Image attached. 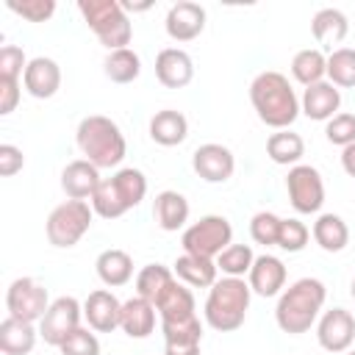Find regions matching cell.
Masks as SVG:
<instances>
[{
  "instance_id": "obj_35",
  "label": "cell",
  "mask_w": 355,
  "mask_h": 355,
  "mask_svg": "<svg viewBox=\"0 0 355 355\" xmlns=\"http://www.w3.org/2000/svg\"><path fill=\"white\" fill-rule=\"evenodd\" d=\"M327 80L341 89L355 86V50L352 47H336L327 55Z\"/></svg>"
},
{
  "instance_id": "obj_10",
  "label": "cell",
  "mask_w": 355,
  "mask_h": 355,
  "mask_svg": "<svg viewBox=\"0 0 355 355\" xmlns=\"http://www.w3.org/2000/svg\"><path fill=\"white\" fill-rule=\"evenodd\" d=\"M50 308L47 288L33 277H17L6 291V311L22 322H42Z\"/></svg>"
},
{
  "instance_id": "obj_15",
  "label": "cell",
  "mask_w": 355,
  "mask_h": 355,
  "mask_svg": "<svg viewBox=\"0 0 355 355\" xmlns=\"http://www.w3.org/2000/svg\"><path fill=\"white\" fill-rule=\"evenodd\" d=\"M155 78L166 89H183L194 78V61L186 50L180 47H164L155 55Z\"/></svg>"
},
{
  "instance_id": "obj_43",
  "label": "cell",
  "mask_w": 355,
  "mask_h": 355,
  "mask_svg": "<svg viewBox=\"0 0 355 355\" xmlns=\"http://www.w3.org/2000/svg\"><path fill=\"white\" fill-rule=\"evenodd\" d=\"M22 166H25L22 150L14 147V144H0V175H3V178H11V175H17Z\"/></svg>"
},
{
  "instance_id": "obj_30",
  "label": "cell",
  "mask_w": 355,
  "mask_h": 355,
  "mask_svg": "<svg viewBox=\"0 0 355 355\" xmlns=\"http://www.w3.org/2000/svg\"><path fill=\"white\" fill-rule=\"evenodd\" d=\"M311 233L324 252H341L349 244V227L338 214H319Z\"/></svg>"
},
{
  "instance_id": "obj_24",
  "label": "cell",
  "mask_w": 355,
  "mask_h": 355,
  "mask_svg": "<svg viewBox=\"0 0 355 355\" xmlns=\"http://www.w3.org/2000/svg\"><path fill=\"white\" fill-rule=\"evenodd\" d=\"M189 211H191V208H189V200H186L180 191L164 189V191L155 194L153 216H155V222H158L161 230H166V233L180 230V227L189 222Z\"/></svg>"
},
{
  "instance_id": "obj_31",
  "label": "cell",
  "mask_w": 355,
  "mask_h": 355,
  "mask_svg": "<svg viewBox=\"0 0 355 355\" xmlns=\"http://www.w3.org/2000/svg\"><path fill=\"white\" fill-rule=\"evenodd\" d=\"M266 155L280 164V166H297L300 158L305 155V141L300 133L294 130H275L269 139H266Z\"/></svg>"
},
{
  "instance_id": "obj_27",
  "label": "cell",
  "mask_w": 355,
  "mask_h": 355,
  "mask_svg": "<svg viewBox=\"0 0 355 355\" xmlns=\"http://www.w3.org/2000/svg\"><path fill=\"white\" fill-rule=\"evenodd\" d=\"M36 338H39V330L31 322H22V319H14V316H6L0 322V349H3V355H28L36 347Z\"/></svg>"
},
{
  "instance_id": "obj_45",
  "label": "cell",
  "mask_w": 355,
  "mask_h": 355,
  "mask_svg": "<svg viewBox=\"0 0 355 355\" xmlns=\"http://www.w3.org/2000/svg\"><path fill=\"white\" fill-rule=\"evenodd\" d=\"M341 166H344V172L349 178H355V141L341 150Z\"/></svg>"
},
{
  "instance_id": "obj_40",
  "label": "cell",
  "mask_w": 355,
  "mask_h": 355,
  "mask_svg": "<svg viewBox=\"0 0 355 355\" xmlns=\"http://www.w3.org/2000/svg\"><path fill=\"white\" fill-rule=\"evenodd\" d=\"M58 349H61V355H100V341L92 333V327H78L75 333H69L64 338V344Z\"/></svg>"
},
{
  "instance_id": "obj_17",
  "label": "cell",
  "mask_w": 355,
  "mask_h": 355,
  "mask_svg": "<svg viewBox=\"0 0 355 355\" xmlns=\"http://www.w3.org/2000/svg\"><path fill=\"white\" fill-rule=\"evenodd\" d=\"M83 316L89 322V327L94 333H111L119 327V316H122V302L108 291V288H97L86 297L83 302Z\"/></svg>"
},
{
  "instance_id": "obj_29",
  "label": "cell",
  "mask_w": 355,
  "mask_h": 355,
  "mask_svg": "<svg viewBox=\"0 0 355 355\" xmlns=\"http://www.w3.org/2000/svg\"><path fill=\"white\" fill-rule=\"evenodd\" d=\"M97 266V277L108 286V288H116V286H125L130 277H133V258L125 252V250H103L94 261Z\"/></svg>"
},
{
  "instance_id": "obj_33",
  "label": "cell",
  "mask_w": 355,
  "mask_h": 355,
  "mask_svg": "<svg viewBox=\"0 0 355 355\" xmlns=\"http://www.w3.org/2000/svg\"><path fill=\"white\" fill-rule=\"evenodd\" d=\"M291 75L302 86H313L327 78V55L319 47H305L291 58Z\"/></svg>"
},
{
  "instance_id": "obj_25",
  "label": "cell",
  "mask_w": 355,
  "mask_h": 355,
  "mask_svg": "<svg viewBox=\"0 0 355 355\" xmlns=\"http://www.w3.org/2000/svg\"><path fill=\"white\" fill-rule=\"evenodd\" d=\"M172 272L180 283L186 286H194V288H211L219 277V269H216V261L211 258H200V255H189L183 252L175 263H172Z\"/></svg>"
},
{
  "instance_id": "obj_47",
  "label": "cell",
  "mask_w": 355,
  "mask_h": 355,
  "mask_svg": "<svg viewBox=\"0 0 355 355\" xmlns=\"http://www.w3.org/2000/svg\"><path fill=\"white\" fill-rule=\"evenodd\" d=\"M344 355H355V349H347V352H344Z\"/></svg>"
},
{
  "instance_id": "obj_3",
  "label": "cell",
  "mask_w": 355,
  "mask_h": 355,
  "mask_svg": "<svg viewBox=\"0 0 355 355\" xmlns=\"http://www.w3.org/2000/svg\"><path fill=\"white\" fill-rule=\"evenodd\" d=\"M75 141H78V150L83 153V158L89 164H94L97 169L119 166L128 153L125 133L119 130V125L111 116H103V114L83 116L75 130Z\"/></svg>"
},
{
  "instance_id": "obj_12",
  "label": "cell",
  "mask_w": 355,
  "mask_h": 355,
  "mask_svg": "<svg viewBox=\"0 0 355 355\" xmlns=\"http://www.w3.org/2000/svg\"><path fill=\"white\" fill-rule=\"evenodd\" d=\"M316 341L327 352H347L355 341V316L347 308H330L319 316Z\"/></svg>"
},
{
  "instance_id": "obj_13",
  "label": "cell",
  "mask_w": 355,
  "mask_h": 355,
  "mask_svg": "<svg viewBox=\"0 0 355 355\" xmlns=\"http://www.w3.org/2000/svg\"><path fill=\"white\" fill-rule=\"evenodd\" d=\"M191 169L205 180V183H225L233 178L236 172V158L230 153V147L225 144H216V141H208V144H200L191 155Z\"/></svg>"
},
{
  "instance_id": "obj_16",
  "label": "cell",
  "mask_w": 355,
  "mask_h": 355,
  "mask_svg": "<svg viewBox=\"0 0 355 355\" xmlns=\"http://www.w3.org/2000/svg\"><path fill=\"white\" fill-rule=\"evenodd\" d=\"M341 108V92L338 86H333L330 80H319L313 86H305L302 100H300V111L313 119V122H327L338 114Z\"/></svg>"
},
{
  "instance_id": "obj_37",
  "label": "cell",
  "mask_w": 355,
  "mask_h": 355,
  "mask_svg": "<svg viewBox=\"0 0 355 355\" xmlns=\"http://www.w3.org/2000/svg\"><path fill=\"white\" fill-rule=\"evenodd\" d=\"M280 227H283V219L272 211H258L250 219V236L255 244H263V247H277Z\"/></svg>"
},
{
  "instance_id": "obj_32",
  "label": "cell",
  "mask_w": 355,
  "mask_h": 355,
  "mask_svg": "<svg viewBox=\"0 0 355 355\" xmlns=\"http://www.w3.org/2000/svg\"><path fill=\"white\" fill-rule=\"evenodd\" d=\"M103 72L111 83H133L141 75V58L136 50L122 47V50H111L103 61Z\"/></svg>"
},
{
  "instance_id": "obj_2",
  "label": "cell",
  "mask_w": 355,
  "mask_h": 355,
  "mask_svg": "<svg viewBox=\"0 0 355 355\" xmlns=\"http://www.w3.org/2000/svg\"><path fill=\"white\" fill-rule=\"evenodd\" d=\"M324 300H327V288L319 277H300L294 280L277 300V308H275V322L283 333L288 336H302L308 333L322 308H324Z\"/></svg>"
},
{
  "instance_id": "obj_21",
  "label": "cell",
  "mask_w": 355,
  "mask_h": 355,
  "mask_svg": "<svg viewBox=\"0 0 355 355\" xmlns=\"http://www.w3.org/2000/svg\"><path fill=\"white\" fill-rule=\"evenodd\" d=\"M100 169L94 164H89L86 158H78V161H69L64 169H61V189L69 200H92V194L97 191L100 186Z\"/></svg>"
},
{
  "instance_id": "obj_39",
  "label": "cell",
  "mask_w": 355,
  "mask_h": 355,
  "mask_svg": "<svg viewBox=\"0 0 355 355\" xmlns=\"http://www.w3.org/2000/svg\"><path fill=\"white\" fill-rule=\"evenodd\" d=\"M324 136H327V141L330 144H336V147H347V144H352L355 141V114H336L333 119H327V125H324Z\"/></svg>"
},
{
  "instance_id": "obj_18",
  "label": "cell",
  "mask_w": 355,
  "mask_h": 355,
  "mask_svg": "<svg viewBox=\"0 0 355 355\" xmlns=\"http://www.w3.org/2000/svg\"><path fill=\"white\" fill-rule=\"evenodd\" d=\"M22 83H25V92L31 97L47 100V97H53L61 89V67L53 58L36 55V58L28 61L25 75H22Z\"/></svg>"
},
{
  "instance_id": "obj_9",
  "label": "cell",
  "mask_w": 355,
  "mask_h": 355,
  "mask_svg": "<svg viewBox=\"0 0 355 355\" xmlns=\"http://www.w3.org/2000/svg\"><path fill=\"white\" fill-rule=\"evenodd\" d=\"M286 191L288 202L294 205L297 214H316L324 205V180L316 166L311 164H297L286 175Z\"/></svg>"
},
{
  "instance_id": "obj_28",
  "label": "cell",
  "mask_w": 355,
  "mask_h": 355,
  "mask_svg": "<svg viewBox=\"0 0 355 355\" xmlns=\"http://www.w3.org/2000/svg\"><path fill=\"white\" fill-rule=\"evenodd\" d=\"M347 31H349V19L341 8H319L311 19V33L324 47L341 44L347 39Z\"/></svg>"
},
{
  "instance_id": "obj_36",
  "label": "cell",
  "mask_w": 355,
  "mask_h": 355,
  "mask_svg": "<svg viewBox=\"0 0 355 355\" xmlns=\"http://www.w3.org/2000/svg\"><path fill=\"white\" fill-rule=\"evenodd\" d=\"M252 263H255V255H252L250 244H230L216 258V269L225 277H244V275H250Z\"/></svg>"
},
{
  "instance_id": "obj_11",
  "label": "cell",
  "mask_w": 355,
  "mask_h": 355,
  "mask_svg": "<svg viewBox=\"0 0 355 355\" xmlns=\"http://www.w3.org/2000/svg\"><path fill=\"white\" fill-rule=\"evenodd\" d=\"M80 316H83V305L75 297H58L50 302L44 319L39 322V336L44 338V344L61 347L64 338L80 327Z\"/></svg>"
},
{
  "instance_id": "obj_42",
  "label": "cell",
  "mask_w": 355,
  "mask_h": 355,
  "mask_svg": "<svg viewBox=\"0 0 355 355\" xmlns=\"http://www.w3.org/2000/svg\"><path fill=\"white\" fill-rule=\"evenodd\" d=\"M25 67H28V58L22 53V47L17 44H3L0 47V80H17L25 75Z\"/></svg>"
},
{
  "instance_id": "obj_20",
  "label": "cell",
  "mask_w": 355,
  "mask_h": 355,
  "mask_svg": "<svg viewBox=\"0 0 355 355\" xmlns=\"http://www.w3.org/2000/svg\"><path fill=\"white\" fill-rule=\"evenodd\" d=\"M250 288L258 294V297H277L283 294V286H286V263L277 258V255H258L250 275Z\"/></svg>"
},
{
  "instance_id": "obj_46",
  "label": "cell",
  "mask_w": 355,
  "mask_h": 355,
  "mask_svg": "<svg viewBox=\"0 0 355 355\" xmlns=\"http://www.w3.org/2000/svg\"><path fill=\"white\" fill-rule=\"evenodd\" d=\"M349 294H352V300H355V277H352V286H349Z\"/></svg>"
},
{
  "instance_id": "obj_1",
  "label": "cell",
  "mask_w": 355,
  "mask_h": 355,
  "mask_svg": "<svg viewBox=\"0 0 355 355\" xmlns=\"http://www.w3.org/2000/svg\"><path fill=\"white\" fill-rule=\"evenodd\" d=\"M250 103L258 119L275 130H286L300 116V100L283 72H258L250 83Z\"/></svg>"
},
{
  "instance_id": "obj_6",
  "label": "cell",
  "mask_w": 355,
  "mask_h": 355,
  "mask_svg": "<svg viewBox=\"0 0 355 355\" xmlns=\"http://www.w3.org/2000/svg\"><path fill=\"white\" fill-rule=\"evenodd\" d=\"M78 11L86 25L94 31L100 44L111 50H122L133 39V25L119 0H78Z\"/></svg>"
},
{
  "instance_id": "obj_8",
  "label": "cell",
  "mask_w": 355,
  "mask_h": 355,
  "mask_svg": "<svg viewBox=\"0 0 355 355\" xmlns=\"http://www.w3.org/2000/svg\"><path fill=\"white\" fill-rule=\"evenodd\" d=\"M180 244H183V252H189V255L216 261L219 252L233 244V225L227 222V216H219V214L200 216L197 222H191L183 230Z\"/></svg>"
},
{
  "instance_id": "obj_23",
  "label": "cell",
  "mask_w": 355,
  "mask_h": 355,
  "mask_svg": "<svg viewBox=\"0 0 355 355\" xmlns=\"http://www.w3.org/2000/svg\"><path fill=\"white\" fill-rule=\"evenodd\" d=\"M155 319H158V311L144 297L136 294V297H130V300L122 302L119 327H122L125 336H130V338H147L155 330Z\"/></svg>"
},
{
  "instance_id": "obj_26",
  "label": "cell",
  "mask_w": 355,
  "mask_h": 355,
  "mask_svg": "<svg viewBox=\"0 0 355 355\" xmlns=\"http://www.w3.org/2000/svg\"><path fill=\"white\" fill-rule=\"evenodd\" d=\"M186 136H189V119L175 108L155 111V116L150 119V139L161 147L183 144Z\"/></svg>"
},
{
  "instance_id": "obj_14",
  "label": "cell",
  "mask_w": 355,
  "mask_h": 355,
  "mask_svg": "<svg viewBox=\"0 0 355 355\" xmlns=\"http://www.w3.org/2000/svg\"><path fill=\"white\" fill-rule=\"evenodd\" d=\"M164 28H166L169 39L191 42L205 31V8L200 3H191V0H178L175 6H169Z\"/></svg>"
},
{
  "instance_id": "obj_41",
  "label": "cell",
  "mask_w": 355,
  "mask_h": 355,
  "mask_svg": "<svg viewBox=\"0 0 355 355\" xmlns=\"http://www.w3.org/2000/svg\"><path fill=\"white\" fill-rule=\"evenodd\" d=\"M8 11L19 14L28 22H47L55 14V0H8Z\"/></svg>"
},
{
  "instance_id": "obj_34",
  "label": "cell",
  "mask_w": 355,
  "mask_h": 355,
  "mask_svg": "<svg viewBox=\"0 0 355 355\" xmlns=\"http://www.w3.org/2000/svg\"><path fill=\"white\" fill-rule=\"evenodd\" d=\"M172 280H175V272L169 266H164V263H147L136 275V294L155 305V300L166 291V286Z\"/></svg>"
},
{
  "instance_id": "obj_7",
  "label": "cell",
  "mask_w": 355,
  "mask_h": 355,
  "mask_svg": "<svg viewBox=\"0 0 355 355\" xmlns=\"http://www.w3.org/2000/svg\"><path fill=\"white\" fill-rule=\"evenodd\" d=\"M92 219H94V208L86 200H64L50 211L44 222L47 241L58 250H69L89 233Z\"/></svg>"
},
{
  "instance_id": "obj_4",
  "label": "cell",
  "mask_w": 355,
  "mask_h": 355,
  "mask_svg": "<svg viewBox=\"0 0 355 355\" xmlns=\"http://www.w3.org/2000/svg\"><path fill=\"white\" fill-rule=\"evenodd\" d=\"M147 194V178L141 169L125 166L111 178H103L97 191L92 194V208L103 219H119L130 208H136Z\"/></svg>"
},
{
  "instance_id": "obj_44",
  "label": "cell",
  "mask_w": 355,
  "mask_h": 355,
  "mask_svg": "<svg viewBox=\"0 0 355 355\" xmlns=\"http://www.w3.org/2000/svg\"><path fill=\"white\" fill-rule=\"evenodd\" d=\"M19 83L17 80H0V114L8 116L19 103Z\"/></svg>"
},
{
  "instance_id": "obj_5",
  "label": "cell",
  "mask_w": 355,
  "mask_h": 355,
  "mask_svg": "<svg viewBox=\"0 0 355 355\" xmlns=\"http://www.w3.org/2000/svg\"><path fill=\"white\" fill-rule=\"evenodd\" d=\"M252 288L244 277H219L205 300V322L219 333H233L244 324Z\"/></svg>"
},
{
  "instance_id": "obj_22",
  "label": "cell",
  "mask_w": 355,
  "mask_h": 355,
  "mask_svg": "<svg viewBox=\"0 0 355 355\" xmlns=\"http://www.w3.org/2000/svg\"><path fill=\"white\" fill-rule=\"evenodd\" d=\"M161 333H164V352L166 355H200L202 324L197 316L186 319V322L161 324Z\"/></svg>"
},
{
  "instance_id": "obj_19",
  "label": "cell",
  "mask_w": 355,
  "mask_h": 355,
  "mask_svg": "<svg viewBox=\"0 0 355 355\" xmlns=\"http://www.w3.org/2000/svg\"><path fill=\"white\" fill-rule=\"evenodd\" d=\"M155 311H158V322L169 324V322H186L194 319L197 305H194V294L186 283H180L178 277L166 286V291L155 300Z\"/></svg>"
},
{
  "instance_id": "obj_38",
  "label": "cell",
  "mask_w": 355,
  "mask_h": 355,
  "mask_svg": "<svg viewBox=\"0 0 355 355\" xmlns=\"http://www.w3.org/2000/svg\"><path fill=\"white\" fill-rule=\"evenodd\" d=\"M311 239V230L305 222L300 219H283V227H280V236H277V247L286 250V252H302L305 244Z\"/></svg>"
}]
</instances>
